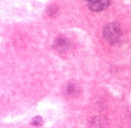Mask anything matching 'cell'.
<instances>
[{"label":"cell","instance_id":"cell-4","mask_svg":"<svg viewBox=\"0 0 131 128\" xmlns=\"http://www.w3.org/2000/svg\"><path fill=\"white\" fill-rule=\"evenodd\" d=\"M90 128H105L106 126V119L102 116H95L91 118L90 122Z\"/></svg>","mask_w":131,"mask_h":128},{"label":"cell","instance_id":"cell-1","mask_svg":"<svg viewBox=\"0 0 131 128\" xmlns=\"http://www.w3.org/2000/svg\"><path fill=\"white\" fill-rule=\"evenodd\" d=\"M103 37L109 44H115L117 43L120 36L121 31L117 23H109L103 28Z\"/></svg>","mask_w":131,"mask_h":128},{"label":"cell","instance_id":"cell-3","mask_svg":"<svg viewBox=\"0 0 131 128\" xmlns=\"http://www.w3.org/2000/svg\"><path fill=\"white\" fill-rule=\"evenodd\" d=\"M54 47H55V50H57L59 53H65L69 48V42L63 37H59L57 40L55 41Z\"/></svg>","mask_w":131,"mask_h":128},{"label":"cell","instance_id":"cell-6","mask_svg":"<svg viewBox=\"0 0 131 128\" xmlns=\"http://www.w3.org/2000/svg\"><path fill=\"white\" fill-rule=\"evenodd\" d=\"M88 1H89V0H88Z\"/></svg>","mask_w":131,"mask_h":128},{"label":"cell","instance_id":"cell-2","mask_svg":"<svg viewBox=\"0 0 131 128\" xmlns=\"http://www.w3.org/2000/svg\"><path fill=\"white\" fill-rule=\"evenodd\" d=\"M109 5V0H89L88 6L91 11H102Z\"/></svg>","mask_w":131,"mask_h":128},{"label":"cell","instance_id":"cell-5","mask_svg":"<svg viewBox=\"0 0 131 128\" xmlns=\"http://www.w3.org/2000/svg\"><path fill=\"white\" fill-rule=\"evenodd\" d=\"M66 91H67V94L69 96H75L78 94V91H79V88H77V86L74 83H70L67 88H66Z\"/></svg>","mask_w":131,"mask_h":128}]
</instances>
